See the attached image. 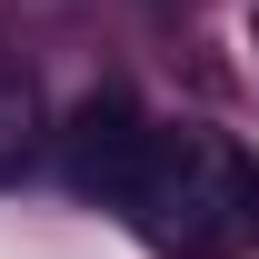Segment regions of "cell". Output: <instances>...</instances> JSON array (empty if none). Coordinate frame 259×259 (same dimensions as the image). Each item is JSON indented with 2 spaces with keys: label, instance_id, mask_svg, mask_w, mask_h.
Here are the masks:
<instances>
[{
  "label": "cell",
  "instance_id": "6da1fadb",
  "mask_svg": "<svg viewBox=\"0 0 259 259\" xmlns=\"http://www.w3.org/2000/svg\"><path fill=\"white\" fill-rule=\"evenodd\" d=\"M130 220L160 259H239L259 229V169L229 140L199 130H150V160L130 190Z\"/></svg>",
  "mask_w": 259,
  "mask_h": 259
},
{
  "label": "cell",
  "instance_id": "7a4b0ae2",
  "mask_svg": "<svg viewBox=\"0 0 259 259\" xmlns=\"http://www.w3.org/2000/svg\"><path fill=\"white\" fill-rule=\"evenodd\" d=\"M140 160H150V110H140L120 80H100V90L70 110V130H60V180L80 199H120V209H130Z\"/></svg>",
  "mask_w": 259,
  "mask_h": 259
},
{
  "label": "cell",
  "instance_id": "3957f363",
  "mask_svg": "<svg viewBox=\"0 0 259 259\" xmlns=\"http://www.w3.org/2000/svg\"><path fill=\"white\" fill-rule=\"evenodd\" d=\"M30 140H40V100H30V70H10V60H0V180H20Z\"/></svg>",
  "mask_w": 259,
  "mask_h": 259
}]
</instances>
